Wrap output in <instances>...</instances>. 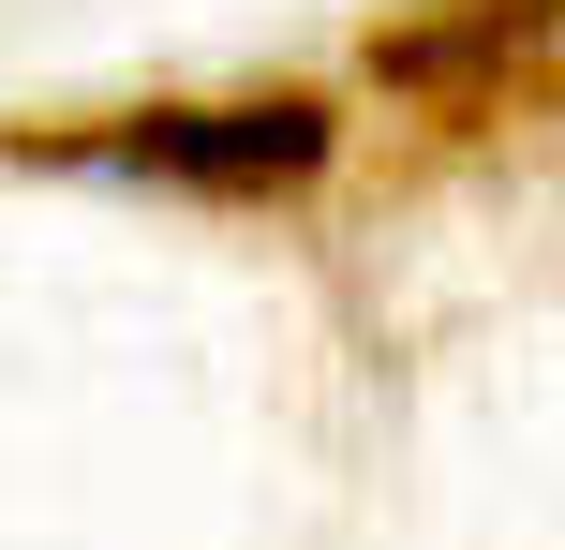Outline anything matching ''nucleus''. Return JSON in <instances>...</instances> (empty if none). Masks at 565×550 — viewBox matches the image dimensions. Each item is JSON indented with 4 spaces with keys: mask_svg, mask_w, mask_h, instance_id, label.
<instances>
[{
    "mask_svg": "<svg viewBox=\"0 0 565 550\" xmlns=\"http://www.w3.org/2000/svg\"><path fill=\"white\" fill-rule=\"evenodd\" d=\"M328 134L342 119L312 105V89H254V105H149V119H119L105 164L179 179V194H282V179L328 164Z\"/></svg>",
    "mask_w": 565,
    "mask_h": 550,
    "instance_id": "obj_1",
    "label": "nucleus"
}]
</instances>
